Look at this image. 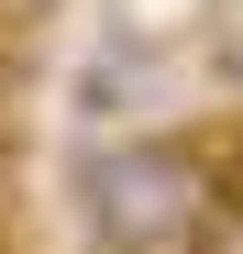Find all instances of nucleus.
Wrapping results in <instances>:
<instances>
[{
  "mask_svg": "<svg viewBox=\"0 0 243 254\" xmlns=\"http://www.w3.org/2000/svg\"><path fill=\"white\" fill-rule=\"evenodd\" d=\"M77 199H89V232L111 254H188L221 210V177H210L199 133H144V144H111L77 166Z\"/></svg>",
  "mask_w": 243,
  "mask_h": 254,
  "instance_id": "1",
  "label": "nucleus"
}]
</instances>
